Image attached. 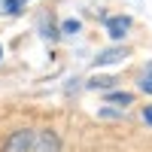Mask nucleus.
I'll return each mask as SVG.
<instances>
[{"mask_svg":"<svg viewBox=\"0 0 152 152\" xmlns=\"http://www.w3.org/2000/svg\"><path fill=\"white\" fill-rule=\"evenodd\" d=\"M34 146V134L31 131H15L6 140V146H3V152H28Z\"/></svg>","mask_w":152,"mask_h":152,"instance_id":"1","label":"nucleus"},{"mask_svg":"<svg viewBox=\"0 0 152 152\" xmlns=\"http://www.w3.org/2000/svg\"><path fill=\"white\" fill-rule=\"evenodd\" d=\"M128 28H131V18L128 15H113V18H107V34L113 37V40H122V37L128 34Z\"/></svg>","mask_w":152,"mask_h":152,"instance_id":"2","label":"nucleus"},{"mask_svg":"<svg viewBox=\"0 0 152 152\" xmlns=\"http://www.w3.org/2000/svg\"><path fill=\"white\" fill-rule=\"evenodd\" d=\"M37 152H58V137L52 131H43L37 137Z\"/></svg>","mask_w":152,"mask_h":152,"instance_id":"3","label":"nucleus"},{"mask_svg":"<svg viewBox=\"0 0 152 152\" xmlns=\"http://www.w3.org/2000/svg\"><path fill=\"white\" fill-rule=\"evenodd\" d=\"M122 58H125V49H107V52H100L94 58V64L104 67V64H116V61H122Z\"/></svg>","mask_w":152,"mask_h":152,"instance_id":"4","label":"nucleus"},{"mask_svg":"<svg viewBox=\"0 0 152 152\" xmlns=\"http://www.w3.org/2000/svg\"><path fill=\"white\" fill-rule=\"evenodd\" d=\"M0 12H6V15H18V12H21V0H0Z\"/></svg>","mask_w":152,"mask_h":152,"instance_id":"5","label":"nucleus"},{"mask_svg":"<svg viewBox=\"0 0 152 152\" xmlns=\"http://www.w3.org/2000/svg\"><path fill=\"white\" fill-rule=\"evenodd\" d=\"M140 88H143L146 94H152V64H146V70L140 76Z\"/></svg>","mask_w":152,"mask_h":152,"instance_id":"6","label":"nucleus"},{"mask_svg":"<svg viewBox=\"0 0 152 152\" xmlns=\"http://www.w3.org/2000/svg\"><path fill=\"white\" fill-rule=\"evenodd\" d=\"M107 100H110V104H131V100H134V97H131L128 91H116V94H110Z\"/></svg>","mask_w":152,"mask_h":152,"instance_id":"7","label":"nucleus"},{"mask_svg":"<svg viewBox=\"0 0 152 152\" xmlns=\"http://www.w3.org/2000/svg\"><path fill=\"white\" fill-rule=\"evenodd\" d=\"M88 85H91V88H110V85H113V79H107V76H97V79H91Z\"/></svg>","mask_w":152,"mask_h":152,"instance_id":"8","label":"nucleus"},{"mask_svg":"<svg viewBox=\"0 0 152 152\" xmlns=\"http://www.w3.org/2000/svg\"><path fill=\"white\" fill-rule=\"evenodd\" d=\"M61 31H64V34H76V31H79V21L70 18V21H64V28H61Z\"/></svg>","mask_w":152,"mask_h":152,"instance_id":"9","label":"nucleus"},{"mask_svg":"<svg viewBox=\"0 0 152 152\" xmlns=\"http://www.w3.org/2000/svg\"><path fill=\"white\" fill-rule=\"evenodd\" d=\"M143 122H146V125H152V107H146V110H143Z\"/></svg>","mask_w":152,"mask_h":152,"instance_id":"10","label":"nucleus"},{"mask_svg":"<svg viewBox=\"0 0 152 152\" xmlns=\"http://www.w3.org/2000/svg\"><path fill=\"white\" fill-rule=\"evenodd\" d=\"M0 55H3V52H0Z\"/></svg>","mask_w":152,"mask_h":152,"instance_id":"11","label":"nucleus"},{"mask_svg":"<svg viewBox=\"0 0 152 152\" xmlns=\"http://www.w3.org/2000/svg\"><path fill=\"white\" fill-rule=\"evenodd\" d=\"M21 3H24V0H21Z\"/></svg>","mask_w":152,"mask_h":152,"instance_id":"12","label":"nucleus"}]
</instances>
